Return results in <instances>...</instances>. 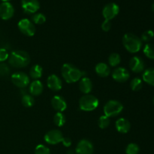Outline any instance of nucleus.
Returning a JSON list of instances; mask_svg holds the SVG:
<instances>
[{
    "instance_id": "nucleus-1",
    "label": "nucleus",
    "mask_w": 154,
    "mask_h": 154,
    "mask_svg": "<svg viewBox=\"0 0 154 154\" xmlns=\"http://www.w3.org/2000/svg\"><path fill=\"white\" fill-rule=\"evenodd\" d=\"M61 72L65 81L69 84L77 82L84 75L83 72L70 63H65L62 67Z\"/></svg>"
},
{
    "instance_id": "nucleus-2",
    "label": "nucleus",
    "mask_w": 154,
    "mask_h": 154,
    "mask_svg": "<svg viewBox=\"0 0 154 154\" xmlns=\"http://www.w3.org/2000/svg\"><path fill=\"white\" fill-rule=\"evenodd\" d=\"M8 63L14 68H24L30 62L29 55L24 51H14L8 57Z\"/></svg>"
},
{
    "instance_id": "nucleus-3",
    "label": "nucleus",
    "mask_w": 154,
    "mask_h": 154,
    "mask_svg": "<svg viewBox=\"0 0 154 154\" xmlns=\"http://www.w3.org/2000/svg\"><path fill=\"white\" fill-rule=\"evenodd\" d=\"M123 45L126 51L132 54L138 52L142 48L141 38L133 33H126L123 35Z\"/></svg>"
},
{
    "instance_id": "nucleus-4",
    "label": "nucleus",
    "mask_w": 154,
    "mask_h": 154,
    "mask_svg": "<svg viewBox=\"0 0 154 154\" xmlns=\"http://www.w3.org/2000/svg\"><path fill=\"white\" fill-rule=\"evenodd\" d=\"M99 99L96 96L90 94H85L80 99L79 106L82 111H92L99 106Z\"/></svg>"
},
{
    "instance_id": "nucleus-5",
    "label": "nucleus",
    "mask_w": 154,
    "mask_h": 154,
    "mask_svg": "<svg viewBox=\"0 0 154 154\" xmlns=\"http://www.w3.org/2000/svg\"><path fill=\"white\" fill-rule=\"evenodd\" d=\"M123 105L117 100H110L104 106V114L108 117H116L123 111Z\"/></svg>"
},
{
    "instance_id": "nucleus-6",
    "label": "nucleus",
    "mask_w": 154,
    "mask_h": 154,
    "mask_svg": "<svg viewBox=\"0 0 154 154\" xmlns=\"http://www.w3.org/2000/svg\"><path fill=\"white\" fill-rule=\"evenodd\" d=\"M17 26L20 31L26 36H33L35 33V26L29 19L24 18L18 22Z\"/></svg>"
},
{
    "instance_id": "nucleus-7",
    "label": "nucleus",
    "mask_w": 154,
    "mask_h": 154,
    "mask_svg": "<svg viewBox=\"0 0 154 154\" xmlns=\"http://www.w3.org/2000/svg\"><path fill=\"white\" fill-rule=\"evenodd\" d=\"M11 81L16 87L19 88H25L29 84V78L26 73L17 72L11 75Z\"/></svg>"
},
{
    "instance_id": "nucleus-8",
    "label": "nucleus",
    "mask_w": 154,
    "mask_h": 154,
    "mask_svg": "<svg viewBox=\"0 0 154 154\" xmlns=\"http://www.w3.org/2000/svg\"><path fill=\"white\" fill-rule=\"evenodd\" d=\"M119 11H120V7L118 5L114 2H111L105 5V7L103 8L102 15L105 17V20H111L118 14Z\"/></svg>"
},
{
    "instance_id": "nucleus-9",
    "label": "nucleus",
    "mask_w": 154,
    "mask_h": 154,
    "mask_svg": "<svg viewBox=\"0 0 154 154\" xmlns=\"http://www.w3.org/2000/svg\"><path fill=\"white\" fill-rule=\"evenodd\" d=\"M63 138H64V136H63V133L57 129H53V130L49 131L45 135V142L49 144H53V145L62 142Z\"/></svg>"
},
{
    "instance_id": "nucleus-10",
    "label": "nucleus",
    "mask_w": 154,
    "mask_h": 154,
    "mask_svg": "<svg viewBox=\"0 0 154 154\" xmlns=\"http://www.w3.org/2000/svg\"><path fill=\"white\" fill-rule=\"evenodd\" d=\"M21 7L26 14H35L40 8L38 0H21Z\"/></svg>"
},
{
    "instance_id": "nucleus-11",
    "label": "nucleus",
    "mask_w": 154,
    "mask_h": 154,
    "mask_svg": "<svg viewBox=\"0 0 154 154\" xmlns=\"http://www.w3.org/2000/svg\"><path fill=\"white\" fill-rule=\"evenodd\" d=\"M94 147L91 141L87 139H83L78 142L75 149L76 154H93Z\"/></svg>"
},
{
    "instance_id": "nucleus-12",
    "label": "nucleus",
    "mask_w": 154,
    "mask_h": 154,
    "mask_svg": "<svg viewBox=\"0 0 154 154\" xmlns=\"http://www.w3.org/2000/svg\"><path fill=\"white\" fill-rule=\"evenodd\" d=\"M14 14V8L8 2L0 4V18L4 20L11 19Z\"/></svg>"
},
{
    "instance_id": "nucleus-13",
    "label": "nucleus",
    "mask_w": 154,
    "mask_h": 154,
    "mask_svg": "<svg viewBox=\"0 0 154 154\" xmlns=\"http://www.w3.org/2000/svg\"><path fill=\"white\" fill-rule=\"evenodd\" d=\"M130 77L129 71L123 67H119L114 69L112 73V78L117 82L123 83L127 81Z\"/></svg>"
},
{
    "instance_id": "nucleus-14",
    "label": "nucleus",
    "mask_w": 154,
    "mask_h": 154,
    "mask_svg": "<svg viewBox=\"0 0 154 154\" xmlns=\"http://www.w3.org/2000/svg\"><path fill=\"white\" fill-rule=\"evenodd\" d=\"M129 67L130 69L135 73H140V72L144 71V60L140 57H133L129 61Z\"/></svg>"
},
{
    "instance_id": "nucleus-15",
    "label": "nucleus",
    "mask_w": 154,
    "mask_h": 154,
    "mask_svg": "<svg viewBox=\"0 0 154 154\" xmlns=\"http://www.w3.org/2000/svg\"><path fill=\"white\" fill-rule=\"evenodd\" d=\"M48 87L54 91H59L62 89L63 83L57 75H51L47 80Z\"/></svg>"
},
{
    "instance_id": "nucleus-16",
    "label": "nucleus",
    "mask_w": 154,
    "mask_h": 154,
    "mask_svg": "<svg viewBox=\"0 0 154 154\" xmlns=\"http://www.w3.org/2000/svg\"><path fill=\"white\" fill-rule=\"evenodd\" d=\"M51 105L53 108L57 111V112H63L67 108V103L63 97L60 96H55L51 100Z\"/></svg>"
},
{
    "instance_id": "nucleus-17",
    "label": "nucleus",
    "mask_w": 154,
    "mask_h": 154,
    "mask_svg": "<svg viewBox=\"0 0 154 154\" xmlns=\"http://www.w3.org/2000/svg\"><path fill=\"white\" fill-rule=\"evenodd\" d=\"M115 126L117 130L120 133H127L131 129V124L128 120L125 118H120L116 121Z\"/></svg>"
},
{
    "instance_id": "nucleus-18",
    "label": "nucleus",
    "mask_w": 154,
    "mask_h": 154,
    "mask_svg": "<svg viewBox=\"0 0 154 154\" xmlns=\"http://www.w3.org/2000/svg\"><path fill=\"white\" fill-rule=\"evenodd\" d=\"M79 89L84 94H89L93 89V83L87 77H83L79 83Z\"/></svg>"
},
{
    "instance_id": "nucleus-19",
    "label": "nucleus",
    "mask_w": 154,
    "mask_h": 154,
    "mask_svg": "<svg viewBox=\"0 0 154 154\" xmlns=\"http://www.w3.org/2000/svg\"><path fill=\"white\" fill-rule=\"evenodd\" d=\"M29 93L32 96H39L42 93L44 90V86L42 83L38 80H35L29 85Z\"/></svg>"
},
{
    "instance_id": "nucleus-20",
    "label": "nucleus",
    "mask_w": 154,
    "mask_h": 154,
    "mask_svg": "<svg viewBox=\"0 0 154 154\" xmlns=\"http://www.w3.org/2000/svg\"><path fill=\"white\" fill-rule=\"evenodd\" d=\"M95 71H96V74L102 78L108 77L111 73V69H110L109 66L105 63H98L95 68Z\"/></svg>"
},
{
    "instance_id": "nucleus-21",
    "label": "nucleus",
    "mask_w": 154,
    "mask_h": 154,
    "mask_svg": "<svg viewBox=\"0 0 154 154\" xmlns=\"http://www.w3.org/2000/svg\"><path fill=\"white\" fill-rule=\"evenodd\" d=\"M142 78L144 82L154 87V68H149L144 70Z\"/></svg>"
},
{
    "instance_id": "nucleus-22",
    "label": "nucleus",
    "mask_w": 154,
    "mask_h": 154,
    "mask_svg": "<svg viewBox=\"0 0 154 154\" xmlns=\"http://www.w3.org/2000/svg\"><path fill=\"white\" fill-rule=\"evenodd\" d=\"M42 74H43V69H42V66H39V65H34L30 69L29 75L33 79L38 80L42 76Z\"/></svg>"
},
{
    "instance_id": "nucleus-23",
    "label": "nucleus",
    "mask_w": 154,
    "mask_h": 154,
    "mask_svg": "<svg viewBox=\"0 0 154 154\" xmlns=\"http://www.w3.org/2000/svg\"><path fill=\"white\" fill-rule=\"evenodd\" d=\"M144 54L147 58L150 60H154V44L152 43H147L144 46Z\"/></svg>"
},
{
    "instance_id": "nucleus-24",
    "label": "nucleus",
    "mask_w": 154,
    "mask_h": 154,
    "mask_svg": "<svg viewBox=\"0 0 154 154\" xmlns=\"http://www.w3.org/2000/svg\"><path fill=\"white\" fill-rule=\"evenodd\" d=\"M121 61V58L120 56L117 53H113L108 57V63L112 67H115V66H118Z\"/></svg>"
},
{
    "instance_id": "nucleus-25",
    "label": "nucleus",
    "mask_w": 154,
    "mask_h": 154,
    "mask_svg": "<svg viewBox=\"0 0 154 154\" xmlns=\"http://www.w3.org/2000/svg\"><path fill=\"white\" fill-rule=\"evenodd\" d=\"M54 122L57 126L61 127L66 123V116L62 112H57L54 117Z\"/></svg>"
},
{
    "instance_id": "nucleus-26",
    "label": "nucleus",
    "mask_w": 154,
    "mask_h": 154,
    "mask_svg": "<svg viewBox=\"0 0 154 154\" xmlns=\"http://www.w3.org/2000/svg\"><path fill=\"white\" fill-rule=\"evenodd\" d=\"M22 104L26 108H30L35 104V99L32 95L24 94L22 97Z\"/></svg>"
},
{
    "instance_id": "nucleus-27",
    "label": "nucleus",
    "mask_w": 154,
    "mask_h": 154,
    "mask_svg": "<svg viewBox=\"0 0 154 154\" xmlns=\"http://www.w3.org/2000/svg\"><path fill=\"white\" fill-rule=\"evenodd\" d=\"M143 87L142 80L139 78H135L131 81L130 87L133 91H138Z\"/></svg>"
},
{
    "instance_id": "nucleus-28",
    "label": "nucleus",
    "mask_w": 154,
    "mask_h": 154,
    "mask_svg": "<svg viewBox=\"0 0 154 154\" xmlns=\"http://www.w3.org/2000/svg\"><path fill=\"white\" fill-rule=\"evenodd\" d=\"M32 20L34 23L40 25V24L45 23L46 21V17L42 13H35L32 17Z\"/></svg>"
},
{
    "instance_id": "nucleus-29",
    "label": "nucleus",
    "mask_w": 154,
    "mask_h": 154,
    "mask_svg": "<svg viewBox=\"0 0 154 154\" xmlns=\"http://www.w3.org/2000/svg\"><path fill=\"white\" fill-rule=\"evenodd\" d=\"M140 152V147L135 143H130L126 148V154H138Z\"/></svg>"
},
{
    "instance_id": "nucleus-30",
    "label": "nucleus",
    "mask_w": 154,
    "mask_h": 154,
    "mask_svg": "<svg viewBox=\"0 0 154 154\" xmlns=\"http://www.w3.org/2000/svg\"><path fill=\"white\" fill-rule=\"evenodd\" d=\"M110 123H111L110 118L105 115L101 116L99 119V121H98V124H99V128H101L102 129L108 128L109 126Z\"/></svg>"
},
{
    "instance_id": "nucleus-31",
    "label": "nucleus",
    "mask_w": 154,
    "mask_h": 154,
    "mask_svg": "<svg viewBox=\"0 0 154 154\" xmlns=\"http://www.w3.org/2000/svg\"><path fill=\"white\" fill-rule=\"evenodd\" d=\"M154 38V32L152 31V30H147V31L144 32L141 35V42H147V43H149L150 41L152 40Z\"/></svg>"
},
{
    "instance_id": "nucleus-32",
    "label": "nucleus",
    "mask_w": 154,
    "mask_h": 154,
    "mask_svg": "<svg viewBox=\"0 0 154 154\" xmlns=\"http://www.w3.org/2000/svg\"><path fill=\"white\" fill-rule=\"evenodd\" d=\"M35 154H51V150L44 144H38L35 149Z\"/></svg>"
},
{
    "instance_id": "nucleus-33",
    "label": "nucleus",
    "mask_w": 154,
    "mask_h": 154,
    "mask_svg": "<svg viewBox=\"0 0 154 154\" xmlns=\"http://www.w3.org/2000/svg\"><path fill=\"white\" fill-rule=\"evenodd\" d=\"M10 73V69L6 64L0 63V77H5Z\"/></svg>"
},
{
    "instance_id": "nucleus-34",
    "label": "nucleus",
    "mask_w": 154,
    "mask_h": 154,
    "mask_svg": "<svg viewBox=\"0 0 154 154\" xmlns=\"http://www.w3.org/2000/svg\"><path fill=\"white\" fill-rule=\"evenodd\" d=\"M9 54L5 48H0V63H3L8 59Z\"/></svg>"
},
{
    "instance_id": "nucleus-35",
    "label": "nucleus",
    "mask_w": 154,
    "mask_h": 154,
    "mask_svg": "<svg viewBox=\"0 0 154 154\" xmlns=\"http://www.w3.org/2000/svg\"><path fill=\"white\" fill-rule=\"evenodd\" d=\"M111 20H105L104 22L102 23V29L103 31L105 32H108L111 28Z\"/></svg>"
},
{
    "instance_id": "nucleus-36",
    "label": "nucleus",
    "mask_w": 154,
    "mask_h": 154,
    "mask_svg": "<svg viewBox=\"0 0 154 154\" xmlns=\"http://www.w3.org/2000/svg\"><path fill=\"white\" fill-rule=\"evenodd\" d=\"M62 143H63V144L65 146V147H69L72 145V140H71L69 138H67V137H66V138L64 137Z\"/></svg>"
},
{
    "instance_id": "nucleus-37",
    "label": "nucleus",
    "mask_w": 154,
    "mask_h": 154,
    "mask_svg": "<svg viewBox=\"0 0 154 154\" xmlns=\"http://www.w3.org/2000/svg\"><path fill=\"white\" fill-rule=\"evenodd\" d=\"M67 154H75V152H74L73 150H69V151L67 152Z\"/></svg>"
},
{
    "instance_id": "nucleus-38",
    "label": "nucleus",
    "mask_w": 154,
    "mask_h": 154,
    "mask_svg": "<svg viewBox=\"0 0 154 154\" xmlns=\"http://www.w3.org/2000/svg\"><path fill=\"white\" fill-rule=\"evenodd\" d=\"M151 8H152V10H153V11H154V2L153 3V5H152V6H151Z\"/></svg>"
},
{
    "instance_id": "nucleus-39",
    "label": "nucleus",
    "mask_w": 154,
    "mask_h": 154,
    "mask_svg": "<svg viewBox=\"0 0 154 154\" xmlns=\"http://www.w3.org/2000/svg\"><path fill=\"white\" fill-rule=\"evenodd\" d=\"M1 1H2L3 2H9L10 0H1Z\"/></svg>"
},
{
    "instance_id": "nucleus-40",
    "label": "nucleus",
    "mask_w": 154,
    "mask_h": 154,
    "mask_svg": "<svg viewBox=\"0 0 154 154\" xmlns=\"http://www.w3.org/2000/svg\"><path fill=\"white\" fill-rule=\"evenodd\" d=\"M153 105H154V97H153Z\"/></svg>"
}]
</instances>
